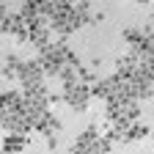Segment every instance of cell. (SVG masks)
<instances>
[{
  "mask_svg": "<svg viewBox=\"0 0 154 154\" xmlns=\"http://www.w3.org/2000/svg\"><path fill=\"white\" fill-rule=\"evenodd\" d=\"M63 102L66 105H72L74 110H85V105H88V99L94 96V91L88 88V83H83V80H74V83H63Z\"/></svg>",
  "mask_w": 154,
  "mask_h": 154,
  "instance_id": "obj_1",
  "label": "cell"
},
{
  "mask_svg": "<svg viewBox=\"0 0 154 154\" xmlns=\"http://www.w3.org/2000/svg\"><path fill=\"white\" fill-rule=\"evenodd\" d=\"M25 143H28V138H25V135H22V132H14L11 138H6V143H3V151H19Z\"/></svg>",
  "mask_w": 154,
  "mask_h": 154,
  "instance_id": "obj_2",
  "label": "cell"
}]
</instances>
